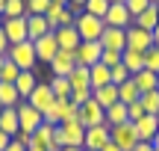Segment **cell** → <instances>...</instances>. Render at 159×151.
<instances>
[{"label": "cell", "mask_w": 159, "mask_h": 151, "mask_svg": "<svg viewBox=\"0 0 159 151\" xmlns=\"http://www.w3.org/2000/svg\"><path fill=\"white\" fill-rule=\"evenodd\" d=\"M3 18H30V12H27V0H6V6H3Z\"/></svg>", "instance_id": "1f68e13d"}, {"label": "cell", "mask_w": 159, "mask_h": 151, "mask_svg": "<svg viewBox=\"0 0 159 151\" xmlns=\"http://www.w3.org/2000/svg\"><path fill=\"white\" fill-rule=\"evenodd\" d=\"M153 47H156V51H159V27L153 30Z\"/></svg>", "instance_id": "f907efd6"}, {"label": "cell", "mask_w": 159, "mask_h": 151, "mask_svg": "<svg viewBox=\"0 0 159 151\" xmlns=\"http://www.w3.org/2000/svg\"><path fill=\"white\" fill-rule=\"evenodd\" d=\"M83 12H89V15H94V18H106V12H109V0H85Z\"/></svg>", "instance_id": "e575fe53"}, {"label": "cell", "mask_w": 159, "mask_h": 151, "mask_svg": "<svg viewBox=\"0 0 159 151\" xmlns=\"http://www.w3.org/2000/svg\"><path fill=\"white\" fill-rule=\"evenodd\" d=\"M3 59H6V56H0V71H3Z\"/></svg>", "instance_id": "11a10c76"}, {"label": "cell", "mask_w": 159, "mask_h": 151, "mask_svg": "<svg viewBox=\"0 0 159 151\" xmlns=\"http://www.w3.org/2000/svg\"><path fill=\"white\" fill-rule=\"evenodd\" d=\"M33 45H35V56H39V62H47V65H50V59L59 53V41H56V36H53V33L41 36V39L33 41Z\"/></svg>", "instance_id": "e0dca14e"}, {"label": "cell", "mask_w": 159, "mask_h": 151, "mask_svg": "<svg viewBox=\"0 0 159 151\" xmlns=\"http://www.w3.org/2000/svg\"><path fill=\"white\" fill-rule=\"evenodd\" d=\"M130 71H127V65L124 62H121V65H115V68H112V83H115V86H121V83H127V80H130Z\"/></svg>", "instance_id": "ab89813d"}, {"label": "cell", "mask_w": 159, "mask_h": 151, "mask_svg": "<svg viewBox=\"0 0 159 151\" xmlns=\"http://www.w3.org/2000/svg\"><path fill=\"white\" fill-rule=\"evenodd\" d=\"M89 83H91V89L109 86V83H112V68H106L103 62L91 65V68H89Z\"/></svg>", "instance_id": "7402d4cb"}, {"label": "cell", "mask_w": 159, "mask_h": 151, "mask_svg": "<svg viewBox=\"0 0 159 151\" xmlns=\"http://www.w3.org/2000/svg\"><path fill=\"white\" fill-rule=\"evenodd\" d=\"M83 6H85V0H68V9L74 12V15H80V12H83Z\"/></svg>", "instance_id": "f6af8a7d"}, {"label": "cell", "mask_w": 159, "mask_h": 151, "mask_svg": "<svg viewBox=\"0 0 159 151\" xmlns=\"http://www.w3.org/2000/svg\"><path fill=\"white\" fill-rule=\"evenodd\" d=\"M112 142L121 151H133V148H136L139 145V134H136V128H133V122L115 124V128H112Z\"/></svg>", "instance_id": "ba28073f"}, {"label": "cell", "mask_w": 159, "mask_h": 151, "mask_svg": "<svg viewBox=\"0 0 159 151\" xmlns=\"http://www.w3.org/2000/svg\"><path fill=\"white\" fill-rule=\"evenodd\" d=\"M35 86H39V77H35V71H21V74H18V80H15V89H18V95H21L24 101L33 95Z\"/></svg>", "instance_id": "cb8c5ba5"}, {"label": "cell", "mask_w": 159, "mask_h": 151, "mask_svg": "<svg viewBox=\"0 0 159 151\" xmlns=\"http://www.w3.org/2000/svg\"><path fill=\"white\" fill-rule=\"evenodd\" d=\"M133 128H136V134H139V142H153V136L159 134L156 116H148V113H144L139 122H133Z\"/></svg>", "instance_id": "ac0fdd59"}, {"label": "cell", "mask_w": 159, "mask_h": 151, "mask_svg": "<svg viewBox=\"0 0 159 151\" xmlns=\"http://www.w3.org/2000/svg\"><path fill=\"white\" fill-rule=\"evenodd\" d=\"M50 92H53V98L56 101H65V98H71V83H68V77H50Z\"/></svg>", "instance_id": "f546056e"}, {"label": "cell", "mask_w": 159, "mask_h": 151, "mask_svg": "<svg viewBox=\"0 0 159 151\" xmlns=\"http://www.w3.org/2000/svg\"><path fill=\"white\" fill-rule=\"evenodd\" d=\"M6 151H30V148L24 145V142H18V139H12L9 145H6Z\"/></svg>", "instance_id": "bcb514c9"}, {"label": "cell", "mask_w": 159, "mask_h": 151, "mask_svg": "<svg viewBox=\"0 0 159 151\" xmlns=\"http://www.w3.org/2000/svg\"><path fill=\"white\" fill-rule=\"evenodd\" d=\"M150 3H156V6H159V0H150Z\"/></svg>", "instance_id": "91938a15"}, {"label": "cell", "mask_w": 159, "mask_h": 151, "mask_svg": "<svg viewBox=\"0 0 159 151\" xmlns=\"http://www.w3.org/2000/svg\"><path fill=\"white\" fill-rule=\"evenodd\" d=\"M0 130L9 136H15L18 130H21V124H18V110L15 107H6L3 113H0Z\"/></svg>", "instance_id": "484cf974"}, {"label": "cell", "mask_w": 159, "mask_h": 151, "mask_svg": "<svg viewBox=\"0 0 159 151\" xmlns=\"http://www.w3.org/2000/svg\"><path fill=\"white\" fill-rule=\"evenodd\" d=\"M74 56H77V65H85V68H91V65L100 62L103 47H100V41H80L77 51H74Z\"/></svg>", "instance_id": "30bf717a"}, {"label": "cell", "mask_w": 159, "mask_h": 151, "mask_svg": "<svg viewBox=\"0 0 159 151\" xmlns=\"http://www.w3.org/2000/svg\"><path fill=\"white\" fill-rule=\"evenodd\" d=\"M89 98H91V89H71V104L83 107Z\"/></svg>", "instance_id": "60d3db41"}, {"label": "cell", "mask_w": 159, "mask_h": 151, "mask_svg": "<svg viewBox=\"0 0 159 151\" xmlns=\"http://www.w3.org/2000/svg\"><path fill=\"white\" fill-rule=\"evenodd\" d=\"M62 151H85V148H74V145H65Z\"/></svg>", "instance_id": "f5cc1de1"}, {"label": "cell", "mask_w": 159, "mask_h": 151, "mask_svg": "<svg viewBox=\"0 0 159 151\" xmlns=\"http://www.w3.org/2000/svg\"><path fill=\"white\" fill-rule=\"evenodd\" d=\"M6 56H9L21 71H33L35 62H39V56H35V45L30 39L27 41H18V45H9V53H6Z\"/></svg>", "instance_id": "7a4b0ae2"}, {"label": "cell", "mask_w": 159, "mask_h": 151, "mask_svg": "<svg viewBox=\"0 0 159 151\" xmlns=\"http://www.w3.org/2000/svg\"><path fill=\"white\" fill-rule=\"evenodd\" d=\"M47 24H50V30L53 33H56L59 27H71V24H74V12L68 9V6H62V3H50V9H47Z\"/></svg>", "instance_id": "7c38bea8"}, {"label": "cell", "mask_w": 159, "mask_h": 151, "mask_svg": "<svg viewBox=\"0 0 159 151\" xmlns=\"http://www.w3.org/2000/svg\"><path fill=\"white\" fill-rule=\"evenodd\" d=\"M106 142H112V128L109 124H94V128H85V151H100Z\"/></svg>", "instance_id": "8992f818"}, {"label": "cell", "mask_w": 159, "mask_h": 151, "mask_svg": "<svg viewBox=\"0 0 159 151\" xmlns=\"http://www.w3.org/2000/svg\"><path fill=\"white\" fill-rule=\"evenodd\" d=\"M100 62L106 65V68H115V65H121V53H115V51H103Z\"/></svg>", "instance_id": "b9f144b4"}, {"label": "cell", "mask_w": 159, "mask_h": 151, "mask_svg": "<svg viewBox=\"0 0 159 151\" xmlns=\"http://www.w3.org/2000/svg\"><path fill=\"white\" fill-rule=\"evenodd\" d=\"M18 74H21V68H18V65L6 56V59H3V71H0V80H3V83H15Z\"/></svg>", "instance_id": "d590c367"}, {"label": "cell", "mask_w": 159, "mask_h": 151, "mask_svg": "<svg viewBox=\"0 0 159 151\" xmlns=\"http://www.w3.org/2000/svg\"><path fill=\"white\" fill-rule=\"evenodd\" d=\"M144 68H148V71H156V74H159V51H156V47L144 51Z\"/></svg>", "instance_id": "f35d334b"}, {"label": "cell", "mask_w": 159, "mask_h": 151, "mask_svg": "<svg viewBox=\"0 0 159 151\" xmlns=\"http://www.w3.org/2000/svg\"><path fill=\"white\" fill-rule=\"evenodd\" d=\"M53 36H56V41H59V51H77V45H80V33H77L74 24H71V27H59Z\"/></svg>", "instance_id": "ffe728a7"}, {"label": "cell", "mask_w": 159, "mask_h": 151, "mask_svg": "<svg viewBox=\"0 0 159 151\" xmlns=\"http://www.w3.org/2000/svg\"><path fill=\"white\" fill-rule=\"evenodd\" d=\"M74 27L80 33V41H100L103 30H106V21L89 15V12H80V15L74 18Z\"/></svg>", "instance_id": "6da1fadb"}, {"label": "cell", "mask_w": 159, "mask_h": 151, "mask_svg": "<svg viewBox=\"0 0 159 151\" xmlns=\"http://www.w3.org/2000/svg\"><path fill=\"white\" fill-rule=\"evenodd\" d=\"M156 124H159V113H156Z\"/></svg>", "instance_id": "6125c7cd"}, {"label": "cell", "mask_w": 159, "mask_h": 151, "mask_svg": "<svg viewBox=\"0 0 159 151\" xmlns=\"http://www.w3.org/2000/svg\"><path fill=\"white\" fill-rule=\"evenodd\" d=\"M124 6H127V12L133 15V21H136V15H142V12L148 9L150 0H124Z\"/></svg>", "instance_id": "74e56055"}, {"label": "cell", "mask_w": 159, "mask_h": 151, "mask_svg": "<svg viewBox=\"0 0 159 151\" xmlns=\"http://www.w3.org/2000/svg\"><path fill=\"white\" fill-rule=\"evenodd\" d=\"M0 113H3V107H0Z\"/></svg>", "instance_id": "be15d7a7"}, {"label": "cell", "mask_w": 159, "mask_h": 151, "mask_svg": "<svg viewBox=\"0 0 159 151\" xmlns=\"http://www.w3.org/2000/svg\"><path fill=\"white\" fill-rule=\"evenodd\" d=\"M133 151H153V145H150V142H139Z\"/></svg>", "instance_id": "c3c4849f"}, {"label": "cell", "mask_w": 159, "mask_h": 151, "mask_svg": "<svg viewBox=\"0 0 159 151\" xmlns=\"http://www.w3.org/2000/svg\"><path fill=\"white\" fill-rule=\"evenodd\" d=\"M30 151H41V148H30Z\"/></svg>", "instance_id": "94428289"}, {"label": "cell", "mask_w": 159, "mask_h": 151, "mask_svg": "<svg viewBox=\"0 0 159 151\" xmlns=\"http://www.w3.org/2000/svg\"><path fill=\"white\" fill-rule=\"evenodd\" d=\"M133 83L139 86V92H150V89H159V74L156 71H148V68H142L139 74H133Z\"/></svg>", "instance_id": "d4e9b609"}, {"label": "cell", "mask_w": 159, "mask_h": 151, "mask_svg": "<svg viewBox=\"0 0 159 151\" xmlns=\"http://www.w3.org/2000/svg\"><path fill=\"white\" fill-rule=\"evenodd\" d=\"M139 101H142V107H144V113H148V116H156V113H159V89L144 92Z\"/></svg>", "instance_id": "836d02e7"}, {"label": "cell", "mask_w": 159, "mask_h": 151, "mask_svg": "<svg viewBox=\"0 0 159 151\" xmlns=\"http://www.w3.org/2000/svg\"><path fill=\"white\" fill-rule=\"evenodd\" d=\"M153 47V33L150 30H142V27H127V51H139V53H144V51H150Z\"/></svg>", "instance_id": "52a82bcc"}, {"label": "cell", "mask_w": 159, "mask_h": 151, "mask_svg": "<svg viewBox=\"0 0 159 151\" xmlns=\"http://www.w3.org/2000/svg\"><path fill=\"white\" fill-rule=\"evenodd\" d=\"M68 83H71V89H91V83H89V68H85V65H77V68L68 74Z\"/></svg>", "instance_id": "4dcf8cb0"}, {"label": "cell", "mask_w": 159, "mask_h": 151, "mask_svg": "<svg viewBox=\"0 0 159 151\" xmlns=\"http://www.w3.org/2000/svg\"><path fill=\"white\" fill-rule=\"evenodd\" d=\"M74 68H77L74 51H59L56 56L50 59V77H68Z\"/></svg>", "instance_id": "5bb4252c"}, {"label": "cell", "mask_w": 159, "mask_h": 151, "mask_svg": "<svg viewBox=\"0 0 159 151\" xmlns=\"http://www.w3.org/2000/svg\"><path fill=\"white\" fill-rule=\"evenodd\" d=\"M0 27H3V12H0Z\"/></svg>", "instance_id": "6f0895ef"}, {"label": "cell", "mask_w": 159, "mask_h": 151, "mask_svg": "<svg viewBox=\"0 0 159 151\" xmlns=\"http://www.w3.org/2000/svg\"><path fill=\"white\" fill-rule=\"evenodd\" d=\"M91 98H94L97 104L103 107V110H109V107H112V104H118V86H115V83H109V86L91 89Z\"/></svg>", "instance_id": "44dd1931"}, {"label": "cell", "mask_w": 159, "mask_h": 151, "mask_svg": "<svg viewBox=\"0 0 159 151\" xmlns=\"http://www.w3.org/2000/svg\"><path fill=\"white\" fill-rule=\"evenodd\" d=\"M47 33H53V30H50V24H47L44 15H30L27 18V39L30 41H39L41 36H47Z\"/></svg>", "instance_id": "d6986e66"}, {"label": "cell", "mask_w": 159, "mask_h": 151, "mask_svg": "<svg viewBox=\"0 0 159 151\" xmlns=\"http://www.w3.org/2000/svg\"><path fill=\"white\" fill-rule=\"evenodd\" d=\"M50 0H27V12L30 15H47Z\"/></svg>", "instance_id": "8d00e7d4"}, {"label": "cell", "mask_w": 159, "mask_h": 151, "mask_svg": "<svg viewBox=\"0 0 159 151\" xmlns=\"http://www.w3.org/2000/svg\"><path fill=\"white\" fill-rule=\"evenodd\" d=\"M150 145H153V151H159V134L153 136V142H150Z\"/></svg>", "instance_id": "816d5d0a"}, {"label": "cell", "mask_w": 159, "mask_h": 151, "mask_svg": "<svg viewBox=\"0 0 159 151\" xmlns=\"http://www.w3.org/2000/svg\"><path fill=\"white\" fill-rule=\"evenodd\" d=\"M121 62L127 65L130 74H139V71L144 68V53H139V51H124V53H121Z\"/></svg>", "instance_id": "f1b7e54d"}, {"label": "cell", "mask_w": 159, "mask_h": 151, "mask_svg": "<svg viewBox=\"0 0 159 151\" xmlns=\"http://www.w3.org/2000/svg\"><path fill=\"white\" fill-rule=\"evenodd\" d=\"M80 110V122H83V128H94V124H106V110H103L100 104H97L94 98H89L83 107H77Z\"/></svg>", "instance_id": "9c48e42d"}, {"label": "cell", "mask_w": 159, "mask_h": 151, "mask_svg": "<svg viewBox=\"0 0 159 151\" xmlns=\"http://www.w3.org/2000/svg\"><path fill=\"white\" fill-rule=\"evenodd\" d=\"M142 116H144V107H142V101H136V104H130V107H127V119H130V122H139Z\"/></svg>", "instance_id": "7bdbcfd3"}, {"label": "cell", "mask_w": 159, "mask_h": 151, "mask_svg": "<svg viewBox=\"0 0 159 151\" xmlns=\"http://www.w3.org/2000/svg\"><path fill=\"white\" fill-rule=\"evenodd\" d=\"M100 47H103V51L124 53V51H127V30L106 27V30H103V36H100Z\"/></svg>", "instance_id": "4fadbf2b"}, {"label": "cell", "mask_w": 159, "mask_h": 151, "mask_svg": "<svg viewBox=\"0 0 159 151\" xmlns=\"http://www.w3.org/2000/svg\"><path fill=\"white\" fill-rule=\"evenodd\" d=\"M139 98H142V92H139V86H136V83H133V77H130V80H127V83H121V86H118V101H121V104H124V107L136 104Z\"/></svg>", "instance_id": "83f0119b"}, {"label": "cell", "mask_w": 159, "mask_h": 151, "mask_svg": "<svg viewBox=\"0 0 159 151\" xmlns=\"http://www.w3.org/2000/svg\"><path fill=\"white\" fill-rule=\"evenodd\" d=\"M3 6H6V0H0V12H3Z\"/></svg>", "instance_id": "9f6ffc18"}, {"label": "cell", "mask_w": 159, "mask_h": 151, "mask_svg": "<svg viewBox=\"0 0 159 151\" xmlns=\"http://www.w3.org/2000/svg\"><path fill=\"white\" fill-rule=\"evenodd\" d=\"M100 151H121V148H118V145H115V142H106V145H103Z\"/></svg>", "instance_id": "681fc988"}, {"label": "cell", "mask_w": 159, "mask_h": 151, "mask_svg": "<svg viewBox=\"0 0 159 151\" xmlns=\"http://www.w3.org/2000/svg\"><path fill=\"white\" fill-rule=\"evenodd\" d=\"M27 104H30V107H35V110L44 116V113L50 110L53 104H56V98H53V92H50V83H39V86L33 89V95L27 98Z\"/></svg>", "instance_id": "8fae6325"}, {"label": "cell", "mask_w": 159, "mask_h": 151, "mask_svg": "<svg viewBox=\"0 0 159 151\" xmlns=\"http://www.w3.org/2000/svg\"><path fill=\"white\" fill-rule=\"evenodd\" d=\"M12 142V136L9 134H3V130H0V151H6V145H9Z\"/></svg>", "instance_id": "7dc6e473"}, {"label": "cell", "mask_w": 159, "mask_h": 151, "mask_svg": "<svg viewBox=\"0 0 159 151\" xmlns=\"http://www.w3.org/2000/svg\"><path fill=\"white\" fill-rule=\"evenodd\" d=\"M59 134H62V142H65V145L83 148V142H85V128H83V122H80V116L62 122V124H59Z\"/></svg>", "instance_id": "5b68a950"}, {"label": "cell", "mask_w": 159, "mask_h": 151, "mask_svg": "<svg viewBox=\"0 0 159 151\" xmlns=\"http://www.w3.org/2000/svg\"><path fill=\"white\" fill-rule=\"evenodd\" d=\"M3 33L9 39V45L27 41V18H3Z\"/></svg>", "instance_id": "2e32d148"}, {"label": "cell", "mask_w": 159, "mask_h": 151, "mask_svg": "<svg viewBox=\"0 0 159 151\" xmlns=\"http://www.w3.org/2000/svg\"><path fill=\"white\" fill-rule=\"evenodd\" d=\"M136 27H142V30H150V33H153V30L159 27V6L156 3H150L148 9L142 12V15H136Z\"/></svg>", "instance_id": "603a6c76"}, {"label": "cell", "mask_w": 159, "mask_h": 151, "mask_svg": "<svg viewBox=\"0 0 159 151\" xmlns=\"http://www.w3.org/2000/svg\"><path fill=\"white\" fill-rule=\"evenodd\" d=\"M6 53H9V39H6L3 27H0V56H6Z\"/></svg>", "instance_id": "ee69618b"}, {"label": "cell", "mask_w": 159, "mask_h": 151, "mask_svg": "<svg viewBox=\"0 0 159 151\" xmlns=\"http://www.w3.org/2000/svg\"><path fill=\"white\" fill-rule=\"evenodd\" d=\"M109 3H124V0H109Z\"/></svg>", "instance_id": "680465c9"}, {"label": "cell", "mask_w": 159, "mask_h": 151, "mask_svg": "<svg viewBox=\"0 0 159 151\" xmlns=\"http://www.w3.org/2000/svg\"><path fill=\"white\" fill-rule=\"evenodd\" d=\"M106 27H118V30H127V27H133V15L127 12V6L124 3H109V12H106Z\"/></svg>", "instance_id": "9a60e30c"}, {"label": "cell", "mask_w": 159, "mask_h": 151, "mask_svg": "<svg viewBox=\"0 0 159 151\" xmlns=\"http://www.w3.org/2000/svg\"><path fill=\"white\" fill-rule=\"evenodd\" d=\"M77 116H80L77 104H71V98H65V101H56V104L44 113V124H62V122L77 119Z\"/></svg>", "instance_id": "277c9868"}, {"label": "cell", "mask_w": 159, "mask_h": 151, "mask_svg": "<svg viewBox=\"0 0 159 151\" xmlns=\"http://www.w3.org/2000/svg\"><path fill=\"white\" fill-rule=\"evenodd\" d=\"M21 101L24 98L18 95L15 83H3V80H0V107H3V110H6V107H18Z\"/></svg>", "instance_id": "4316f807"}, {"label": "cell", "mask_w": 159, "mask_h": 151, "mask_svg": "<svg viewBox=\"0 0 159 151\" xmlns=\"http://www.w3.org/2000/svg\"><path fill=\"white\" fill-rule=\"evenodd\" d=\"M124 122H130V119H127V107L118 101V104H112L106 110V124H109V128H115V124H124Z\"/></svg>", "instance_id": "d6a6232c"}, {"label": "cell", "mask_w": 159, "mask_h": 151, "mask_svg": "<svg viewBox=\"0 0 159 151\" xmlns=\"http://www.w3.org/2000/svg\"><path fill=\"white\" fill-rule=\"evenodd\" d=\"M15 110H18V124H21V130H24V134H30V136H33L35 130L44 124V116H41L35 107H30L27 101H21Z\"/></svg>", "instance_id": "3957f363"}, {"label": "cell", "mask_w": 159, "mask_h": 151, "mask_svg": "<svg viewBox=\"0 0 159 151\" xmlns=\"http://www.w3.org/2000/svg\"><path fill=\"white\" fill-rule=\"evenodd\" d=\"M50 3H62V6H68V0H50Z\"/></svg>", "instance_id": "db71d44e"}]
</instances>
